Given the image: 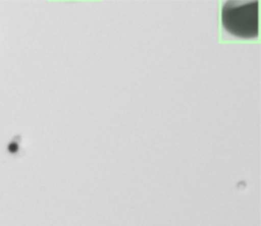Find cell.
<instances>
[{"label": "cell", "instance_id": "cell-1", "mask_svg": "<svg viewBox=\"0 0 261 226\" xmlns=\"http://www.w3.org/2000/svg\"><path fill=\"white\" fill-rule=\"evenodd\" d=\"M223 26L241 38L258 35V1H229L222 8Z\"/></svg>", "mask_w": 261, "mask_h": 226}]
</instances>
